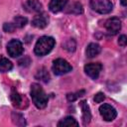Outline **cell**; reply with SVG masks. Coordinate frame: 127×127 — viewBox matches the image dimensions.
Returning <instances> with one entry per match:
<instances>
[{
    "mask_svg": "<svg viewBox=\"0 0 127 127\" xmlns=\"http://www.w3.org/2000/svg\"><path fill=\"white\" fill-rule=\"evenodd\" d=\"M49 22V17L47 16V14L45 13H40L38 15H36L33 20H32V25L36 28L39 29H43L48 25Z\"/></svg>",
    "mask_w": 127,
    "mask_h": 127,
    "instance_id": "30bf717a",
    "label": "cell"
},
{
    "mask_svg": "<svg viewBox=\"0 0 127 127\" xmlns=\"http://www.w3.org/2000/svg\"><path fill=\"white\" fill-rule=\"evenodd\" d=\"M52 69L56 75H63L71 71L72 66L64 59H57L53 63Z\"/></svg>",
    "mask_w": 127,
    "mask_h": 127,
    "instance_id": "277c9868",
    "label": "cell"
},
{
    "mask_svg": "<svg viewBox=\"0 0 127 127\" xmlns=\"http://www.w3.org/2000/svg\"><path fill=\"white\" fill-rule=\"evenodd\" d=\"M15 29H16V27L14 26L13 23H5L3 25V30L7 33H13Z\"/></svg>",
    "mask_w": 127,
    "mask_h": 127,
    "instance_id": "603a6c76",
    "label": "cell"
},
{
    "mask_svg": "<svg viewBox=\"0 0 127 127\" xmlns=\"http://www.w3.org/2000/svg\"><path fill=\"white\" fill-rule=\"evenodd\" d=\"M58 126H59V127H70V126H75V127H77V126H78V122H77L73 117L67 116V117L62 119V120L58 123Z\"/></svg>",
    "mask_w": 127,
    "mask_h": 127,
    "instance_id": "5bb4252c",
    "label": "cell"
},
{
    "mask_svg": "<svg viewBox=\"0 0 127 127\" xmlns=\"http://www.w3.org/2000/svg\"><path fill=\"white\" fill-rule=\"evenodd\" d=\"M23 6L24 9L30 13H39L43 8V5L39 0H27Z\"/></svg>",
    "mask_w": 127,
    "mask_h": 127,
    "instance_id": "9c48e42d",
    "label": "cell"
},
{
    "mask_svg": "<svg viewBox=\"0 0 127 127\" xmlns=\"http://www.w3.org/2000/svg\"><path fill=\"white\" fill-rule=\"evenodd\" d=\"M66 12L69 13V14L78 15V14H81V13L83 12V8H82V5H81L79 2H74V3H72V4L66 9Z\"/></svg>",
    "mask_w": 127,
    "mask_h": 127,
    "instance_id": "2e32d148",
    "label": "cell"
},
{
    "mask_svg": "<svg viewBox=\"0 0 127 127\" xmlns=\"http://www.w3.org/2000/svg\"><path fill=\"white\" fill-rule=\"evenodd\" d=\"M66 4V0H51L49 4V9L53 13H58L62 11Z\"/></svg>",
    "mask_w": 127,
    "mask_h": 127,
    "instance_id": "7c38bea8",
    "label": "cell"
},
{
    "mask_svg": "<svg viewBox=\"0 0 127 127\" xmlns=\"http://www.w3.org/2000/svg\"><path fill=\"white\" fill-rule=\"evenodd\" d=\"M100 52H101L100 46L98 44H95V43H90L87 46L86 50H85V54H86V57L87 58H94Z\"/></svg>",
    "mask_w": 127,
    "mask_h": 127,
    "instance_id": "4fadbf2b",
    "label": "cell"
},
{
    "mask_svg": "<svg viewBox=\"0 0 127 127\" xmlns=\"http://www.w3.org/2000/svg\"><path fill=\"white\" fill-rule=\"evenodd\" d=\"M35 77L37 79L45 82V83H47V82L50 81V74H49L48 70L45 67H42V68L38 69L37 72H36V74H35Z\"/></svg>",
    "mask_w": 127,
    "mask_h": 127,
    "instance_id": "9a60e30c",
    "label": "cell"
},
{
    "mask_svg": "<svg viewBox=\"0 0 127 127\" xmlns=\"http://www.w3.org/2000/svg\"><path fill=\"white\" fill-rule=\"evenodd\" d=\"M31 97L35 106L39 109H43L48 104V96L44 89L38 83H33L31 85Z\"/></svg>",
    "mask_w": 127,
    "mask_h": 127,
    "instance_id": "6da1fadb",
    "label": "cell"
},
{
    "mask_svg": "<svg viewBox=\"0 0 127 127\" xmlns=\"http://www.w3.org/2000/svg\"><path fill=\"white\" fill-rule=\"evenodd\" d=\"M63 47H64V49L66 50L67 52H74V51H75L76 44H75V41H74V40L69 39V40H66V41L63 44Z\"/></svg>",
    "mask_w": 127,
    "mask_h": 127,
    "instance_id": "44dd1931",
    "label": "cell"
},
{
    "mask_svg": "<svg viewBox=\"0 0 127 127\" xmlns=\"http://www.w3.org/2000/svg\"><path fill=\"white\" fill-rule=\"evenodd\" d=\"M101 69H102V65L99 63H90V64H85L84 66L85 73L92 79H97Z\"/></svg>",
    "mask_w": 127,
    "mask_h": 127,
    "instance_id": "52a82bcc",
    "label": "cell"
},
{
    "mask_svg": "<svg viewBox=\"0 0 127 127\" xmlns=\"http://www.w3.org/2000/svg\"><path fill=\"white\" fill-rule=\"evenodd\" d=\"M55 44H56V41L54 38L49 36H43L37 41L34 48V52L37 56H40V57L46 56L53 50Z\"/></svg>",
    "mask_w": 127,
    "mask_h": 127,
    "instance_id": "7a4b0ae2",
    "label": "cell"
},
{
    "mask_svg": "<svg viewBox=\"0 0 127 127\" xmlns=\"http://www.w3.org/2000/svg\"><path fill=\"white\" fill-rule=\"evenodd\" d=\"M105 28L110 34L115 35L121 30V21L117 17H112L105 22Z\"/></svg>",
    "mask_w": 127,
    "mask_h": 127,
    "instance_id": "ba28073f",
    "label": "cell"
},
{
    "mask_svg": "<svg viewBox=\"0 0 127 127\" xmlns=\"http://www.w3.org/2000/svg\"><path fill=\"white\" fill-rule=\"evenodd\" d=\"M10 98H11V101H12L14 106L21 107V103H22V96H21V94H19L16 90H12Z\"/></svg>",
    "mask_w": 127,
    "mask_h": 127,
    "instance_id": "d6986e66",
    "label": "cell"
},
{
    "mask_svg": "<svg viewBox=\"0 0 127 127\" xmlns=\"http://www.w3.org/2000/svg\"><path fill=\"white\" fill-rule=\"evenodd\" d=\"M99 112L105 121H112L117 116L116 109L109 104H102L99 107Z\"/></svg>",
    "mask_w": 127,
    "mask_h": 127,
    "instance_id": "8992f818",
    "label": "cell"
},
{
    "mask_svg": "<svg viewBox=\"0 0 127 127\" xmlns=\"http://www.w3.org/2000/svg\"><path fill=\"white\" fill-rule=\"evenodd\" d=\"M12 67H13V64L8 59H6V58L0 59V71L1 72L9 71L12 69Z\"/></svg>",
    "mask_w": 127,
    "mask_h": 127,
    "instance_id": "e0dca14e",
    "label": "cell"
},
{
    "mask_svg": "<svg viewBox=\"0 0 127 127\" xmlns=\"http://www.w3.org/2000/svg\"><path fill=\"white\" fill-rule=\"evenodd\" d=\"M104 99H105V95H104V93H102V92H98V93H96L95 96H94V101H95L96 103H100V102H102Z\"/></svg>",
    "mask_w": 127,
    "mask_h": 127,
    "instance_id": "cb8c5ba5",
    "label": "cell"
},
{
    "mask_svg": "<svg viewBox=\"0 0 127 127\" xmlns=\"http://www.w3.org/2000/svg\"><path fill=\"white\" fill-rule=\"evenodd\" d=\"M118 44H119L121 47H125L126 44H127V37H126L125 35H121V36L119 37Z\"/></svg>",
    "mask_w": 127,
    "mask_h": 127,
    "instance_id": "d4e9b609",
    "label": "cell"
},
{
    "mask_svg": "<svg viewBox=\"0 0 127 127\" xmlns=\"http://www.w3.org/2000/svg\"><path fill=\"white\" fill-rule=\"evenodd\" d=\"M12 121L14 124H16L18 126H25L26 125V121H25L24 116L20 113H17V112L12 113Z\"/></svg>",
    "mask_w": 127,
    "mask_h": 127,
    "instance_id": "ac0fdd59",
    "label": "cell"
},
{
    "mask_svg": "<svg viewBox=\"0 0 127 127\" xmlns=\"http://www.w3.org/2000/svg\"><path fill=\"white\" fill-rule=\"evenodd\" d=\"M79 105H80V108H81V111H82V115H81L82 124L85 126V125H87L90 122V119H91L90 109H89V106L87 105V103H86L85 100L80 101L79 102Z\"/></svg>",
    "mask_w": 127,
    "mask_h": 127,
    "instance_id": "8fae6325",
    "label": "cell"
},
{
    "mask_svg": "<svg viewBox=\"0 0 127 127\" xmlns=\"http://www.w3.org/2000/svg\"><path fill=\"white\" fill-rule=\"evenodd\" d=\"M84 93H85V91H84L83 89H82V90H79V91H77V92H71V93H67V94H66V99H67V101L72 102V101L76 100L78 97H80V96L84 95Z\"/></svg>",
    "mask_w": 127,
    "mask_h": 127,
    "instance_id": "7402d4cb",
    "label": "cell"
},
{
    "mask_svg": "<svg viewBox=\"0 0 127 127\" xmlns=\"http://www.w3.org/2000/svg\"><path fill=\"white\" fill-rule=\"evenodd\" d=\"M120 2L123 6H126V0H120Z\"/></svg>",
    "mask_w": 127,
    "mask_h": 127,
    "instance_id": "484cf974",
    "label": "cell"
},
{
    "mask_svg": "<svg viewBox=\"0 0 127 127\" xmlns=\"http://www.w3.org/2000/svg\"><path fill=\"white\" fill-rule=\"evenodd\" d=\"M90 6L94 11L100 14H107L113 9L110 0H90Z\"/></svg>",
    "mask_w": 127,
    "mask_h": 127,
    "instance_id": "3957f363",
    "label": "cell"
},
{
    "mask_svg": "<svg viewBox=\"0 0 127 127\" xmlns=\"http://www.w3.org/2000/svg\"><path fill=\"white\" fill-rule=\"evenodd\" d=\"M27 23H28V19L24 16H16L14 18V22H13V24L16 28H23L26 26Z\"/></svg>",
    "mask_w": 127,
    "mask_h": 127,
    "instance_id": "ffe728a7",
    "label": "cell"
},
{
    "mask_svg": "<svg viewBox=\"0 0 127 127\" xmlns=\"http://www.w3.org/2000/svg\"><path fill=\"white\" fill-rule=\"evenodd\" d=\"M23 51H24V48H23L22 43L16 39L11 40L7 44V52L9 54V56L12 58H16V57L21 56Z\"/></svg>",
    "mask_w": 127,
    "mask_h": 127,
    "instance_id": "5b68a950",
    "label": "cell"
}]
</instances>
